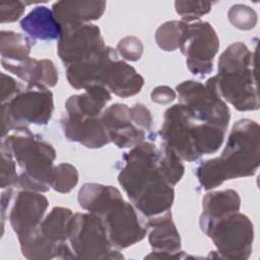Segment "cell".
Wrapping results in <instances>:
<instances>
[{
    "instance_id": "obj_1",
    "label": "cell",
    "mask_w": 260,
    "mask_h": 260,
    "mask_svg": "<svg viewBox=\"0 0 260 260\" xmlns=\"http://www.w3.org/2000/svg\"><path fill=\"white\" fill-rule=\"evenodd\" d=\"M159 157V147L142 141L123 154L118 175V182L130 202L146 217L169 211L175 199L174 186L165 178Z\"/></svg>"
},
{
    "instance_id": "obj_2",
    "label": "cell",
    "mask_w": 260,
    "mask_h": 260,
    "mask_svg": "<svg viewBox=\"0 0 260 260\" xmlns=\"http://www.w3.org/2000/svg\"><path fill=\"white\" fill-rule=\"evenodd\" d=\"M260 164V127L251 119L237 121L218 157L199 164L195 174L204 190H212L226 180L251 177Z\"/></svg>"
},
{
    "instance_id": "obj_3",
    "label": "cell",
    "mask_w": 260,
    "mask_h": 260,
    "mask_svg": "<svg viewBox=\"0 0 260 260\" xmlns=\"http://www.w3.org/2000/svg\"><path fill=\"white\" fill-rule=\"evenodd\" d=\"M77 199L81 208L102 221L115 249L128 248L145 238L146 221L140 218L132 203L124 200L116 187L85 183L79 189Z\"/></svg>"
},
{
    "instance_id": "obj_4",
    "label": "cell",
    "mask_w": 260,
    "mask_h": 260,
    "mask_svg": "<svg viewBox=\"0 0 260 260\" xmlns=\"http://www.w3.org/2000/svg\"><path fill=\"white\" fill-rule=\"evenodd\" d=\"M256 55L241 42L231 44L219 56L217 74L212 76L216 92L241 112L259 109Z\"/></svg>"
},
{
    "instance_id": "obj_5",
    "label": "cell",
    "mask_w": 260,
    "mask_h": 260,
    "mask_svg": "<svg viewBox=\"0 0 260 260\" xmlns=\"http://www.w3.org/2000/svg\"><path fill=\"white\" fill-rule=\"evenodd\" d=\"M226 130L196 120L182 104L170 107L159 130L161 143L173 149L182 160L195 161L212 154L221 146Z\"/></svg>"
},
{
    "instance_id": "obj_6",
    "label": "cell",
    "mask_w": 260,
    "mask_h": 260,
    "mask_svg": "<svg viewBox=\"0 0 260 260\" xmlns=\"http://www.w3.org/2000/svg\"><path fill=\"white\" fill-rule=\"evenodd\" d=\"M4 145L21 168L15 187L20 190L46 193L51 188L54 160V147L28 128L15 130L2 137Z\"/></svg>"
},
{
    "instance_id": "obj_7",
    "label": "cell",
    "mask_w": 260,
    "mask_h": 260,
    "mask_svg": "<svg viewBox=\"0 0 260 260\" xmlns=\"http://www.w3.org/2000/svg\"><path fill=\"white\" fill-rule=\"evenodd\" d=\"M53 111V93L48 87L26 85L9 102L1 104V137L30 124H48Z\"/></svg>"
},
{
    "instance_id": "obj_8",
    "label": "cell",
    "mask_w": 260,
    "mask_h": 260,
    "mask_svg": "<svg viewBox=\"0 0 260 260\" xmlns=\"http://www.w3.org/2000/svg\"><path fill=\"white\" fill-rule=\"evenodd\" d=\"M201 231L213 242L217 257L230 260H247L252 253L254 225L240 211L204 223Z\"/></svg>"
},
{
    "instance_id": "obj_9",
    "label": "cell",
    "mask_w": 260,
    "mask_h": 260,
    "mask_svg": "<svg viewBox=\"0 0 260 260\" xmlns=\"http://www.w3.org/2000/svg\"><path fill=\"white\" fill-rule=\"evenodd\" d=\"M68 243L78 259H122L115 249L102 221L90 212L73 213L68 232Z\"/></svg>"
},
{
    "instance_id": "obj_10",
    "label": "cell",
    "mask_w": 260,
    "mask_h": 260,
    "mask_svg": "<svg viewBox=\"0 0 260 260\" xmlns=\"http://www.w3.org/2000/svg\"><path fill=\"white\" fill-rule=\"evenodd\" d=\"M179 104L187 108L198 121L228 129L231 119L226 103L216 92L212 78L205 84L195 80H185L176 86Z\"/></svg>"
},
{
    "instance_id": "obj_11",
    "label": "cell",
    "mask_w": 260,
    "mask_h": 260,
    "mask_svg": "<svg viewBox=\"0 0 260 260\" xmlns=\"http://www.w3.org/2000/svg\"><path fill=\"white\" fill-rule=\"evenodd\" d=\"M179 49L186 57L188 70L195 76L204 77L213 69V60L219 49V40L208 21L185 22Z\"/></svg>"
},
{
    "instance_id": "obj_12",
    "label": "cell",
    "mask_w": 260,
    "mask_h": 260,
    "mask_svg": "<svg viewBox=\"0 0 260 260\" xmlns=\"http://www.w3.org/2000/svg\"><path fill=\"white\" fill-rule=\"evenodd\" d=\"M96 83L107 87L111 93L125 99L141 91L144 78L121 59L115 49L107 46L98 70Z\"/></svg>"
},
{
    "instance_id": "obj_13",
    "label": "cell",
    "mask_w": 260,
    "mask_h": 260,
    "mask_svg": "<svg viewBox=\"0 0 260 260\" xmlns=\"http://www.w3.org/2000/svg\"><path fill=\"white\" fill-rule=\"evenodd\" d=\"M106 47L101 29L91 23L62 26L57 52L64 66L84 61Z\"/></svg>"
},
{
    "instance_id": "obj_14",
    "label": "cell",
    "mask_w": 260,
    "mask_h": 260,
    "mask_svg": "<svg viewBox=\"0 0 260 260\" xmlns=\"http://www.w3.org/2000/svg\"><path fill=\"white\" fill-rule=\"evenodd\" d=\"M148 243L152 252L145 256L151 259H181L186 257L181 250V237L173 221L172 212L147 217Z\"/></svg>"
},
{
    "instance_id": "obj_15",
    "label": "cell",
    "mask_w": 260,
    "mask_h": 260,
    "mask_svg": "<svg viewBox=\"0 0 260 260\" xmlns=\"http://www.w3.org/2000/svg\"><path fill=\"white\" fill-rule=\"evenodd\" d=\"M48 206L47 197L40 192L28 190L17 192L9 211V222L17 238L39 226Z\"/></svg>"
},
{
    "instance_id": "obj_16",
    "label": "cell",
    "mask_w": 260,
    "mask_h": 260,
    "mask_svg": "<svg viewBox=\"0 0 260 260\" xmlns=\"http://www.w3.org/2000/svg\"><path fill=\"white\" fill-rule=\"evenodd\" d=\"M101 119L110 141L119 148H132L144 141L145 131L132 122L127 105L117 103L107 107Z\"/></svg>"
},
{
    "instance_id": "obj_17",
    "label": "cell",
    "mask_w": 260,
    "mask_h": 260,
    "mask_svg": "<svg viewBox=\"0 0 260 260\" xmlns=\"http://www.w3.org/2000/svg\"><path fill=\"white\" fill-rule=\"evenodd\" d=\"M60 124L69 141L78 142L87 148H101L111 142L101 116H76L64 112Z\"/></svg>"
},
{
    "instance_id": "obj_18",
    "label": "cell",
    "mask_w": 260,
    "mask_h": 260,
    "mask_svg": "<svg viewBox=\"0 0 260 260\" xmlns=\"http://www.w3.org/2000/svg\"><path fill=\"white\" fill-rule=\"evenodd\" d=\"M2 67L8 72L16 75L26 85H43L54 87L59 79L58 70L50 59L38 60L27 58L19 62H11L1 59Z\"/></svg>"
},
{
    "instance_id": "obj_19",
    "label": "cell",
    "mask_w": 260,
    "mask_h": 260,
    "mask_svg": "<svg viewBox=\"0 0 260 260\" xmlns=\"http://www.w3.org/2000/svg\"><path fill=\"white\" fill-rule=\"evenodd\" d=\"M105 10V1H58L52 6V11L62 26L98 20Z\"/></svg>"
},
{
    "instance_id": "obj_20",
    "label": "cell",
    "mask_w": 260,
    "mask_h": 260,
    "mask_svg": "<svg viewBox=\"0 0 260 260\" xmlns=\"http://www.w3.org/2000/svg\"><path fill=\"white\" fill-rule=\"evenodd\" d=\"M21 29L32 40H59L62 25L56 19L53 11L46 6H37L20 20Z\"/></svg>"
},
{
    "instance_id": "obj_21",
    "label": "cell",
    "mask_w": 260,
    "mask_h": 260,
    "mask_svg": "<svg viewBox=\"0 0 260 260\" xmlns=\"http://www.w3.org/2000/svg\"><path fill=\"white\" fill-rule=\"evenodd\" d=\"M111 99V92L107 87L93 85L82 93L69 96L65 103V113L76 116L100 117Z\"/></svg>"
},
{
    "instance_id": "obj_22",
    "label": "cell",
    "mask_w": 260,
    "mask_h": 260,
    "mask_svg": "<svg viewBox=\"0 0 260 260\" xmlns=\"http://www.w3.org/2000/svg\"><path fill=\"white\" fill-rule=\"evenodd\" d=\"M241 206V197L236 190L225 189L211 191L202 199V213L199 223L208 222L225 215L238 212Z\"/></svg>"
},
{
    "instance_id": "obj_23",
    "label": "cell",
    "mask_w": 260,
    "mask_h": 260,
    "mask_svg": "<svg viewBox=\"0 0 260 260\" xmlns=\"http://www.w3.org/2000/svg\"><path fill=\"white\" fill-rule=\"evenodd\" d=\"M21 254L30 260H49L59 257L60 245L46 238L39 226L30 233L18 237ZM63 244V243H62Z\"/></svg>"
},
{
    "instance_id": "obj_24",
    "label": "cell",
    "mask_w": 260,
    "mask_h": 260,
    "mask_svg": "<svg viewBox=\"0 0 260 260\" xmlns=\"http://www.w3.org/2000/svg\"><path fill=\"white\" fill-rule=\"evenodd\" d=\"M73 213L67 207H54L41 221V233L53 243L60 245L68 241L69 224Z\"/></svg>"
},
{
    "instance_id": "obj_25",
    "label": "cell",
    "mask_w": 260,
    "mask_h": 260,
    "mask_svg": "<svg viewBox=\"0 0 260 260\" xmlns=\"http://www.w3.org/2000/svg\"><path fill=\"white\" fill-rule=\"evenodd\" d=\"M34 40L28 36L12 30H1L0 53L1 59L11 62H19L29 58Z\"/></svg>"
},
{
    "instance_id": "obj_26",
    "label": "cell",
    "mask_w": 260,
    "mask_h": 260,
    "mask_svg": "<svg viewBox=\"0 0 260 260\" xmlns=\"http://www.w3.org/2000/svg\"><path fill=\"white\" fill-rule=\"evenodd\" d=\"M184 26L185 21L182 20H170L160 24L154 36L157 46L168 52L179 49Z\"/></svg>"
},
{
    "instance_id": "obj_27",
    "label": "cell",
    "mask_w": 260,
    "mask_h": 260,
    "mask_svg": "<svg viewBox=\"0 0 260 260\" xmlns=\"http://www.w3.org/2000/svg\"><path fill=\"white\" fill-rule=\"evenodd\" d=\"M160 148V157H159V167L160 170L167 179V181L175 186L184 175V165L179 155L170 147L161 143Z\"/></svg>"
},
{
    "instance_id": "obj_28",
    "label": "cell",
    "mask_w": 260,
    "mask_h": 260,
    "mask_svg": "<svg viewBox=\"0 0 260 260\" xmlns=\"http://www.w3.org/2000/svg\"><path fill=\"white\" fill-rule=\"evenodd\" d=\"M78 183L76 168L68 162H62L54 167L51 188L59 193H69Z\"/></svg>"
},
{
    "instance_id": "obj_29",
    "label": "cell",
    "mask_w": 260,
    "mask_h": 260,
    "mask_svg": "<svg viewBox=\"0 0 260 260\" xmlns=\"http://www.w3.org/2000/svg\"><path fill=\"white\" fill-rule=\"evenodd\" d=\"M231 24L242 30H250L257 24V13L248 5L235 4L228 12Z\"/></svg>"
},
{
    "instance_id": "obj_30",
    "label": "cell",
    "mask_w": 260,
    "mask_h": 260,
    "mask_svg": "<svg viewBox=\"0 0 260 260\" xmlns=\"http://www.w3.org/2000/svg\"><path fill=\"white\" fill-rule=\"evenodd\" d=\"M212 3L207 1H176V12L185 22H193L210 12Z\"/></svg>"
},
{
    "instance_id": "obj_31",
    "label": "cell",
    "mask_w": 260,
    "mask_h": 260,
    "mask_svg": "<svg viewBox=\"0 0 260 260\" xmlns=\"http://www.w3.org/2000/svg\"><path fill=\"white\" fill-rule=\"evenodd\" d=\"M1 154V172H0V186L2 189L15 187L18 180L16 172V161L11 152L2 144H0Z\"/></svg>"
},
{
    "instance_id": "obj_32",
    "label": "cell",
    "mask_w": 260,
    "mask_h": 260,
    "mask_svg": "<svg viewBox=\"0 0 260 260\" xmlns=\"http://www.w3.org/2000/svg\"><path fill=\"white\" fill-rule=\"evenodd\" d=\"M117 53L123 60L131 62L138 61L143 54V44L135 36H126L118 43Z\"/></svg>"
},
{
    "instance_id": "obj_33",
    "label": "cell",
    "mask_w": 260,
    "mask_h": 260,
    "mask_svg": "<svg viewBox=\"0 0 260 260\" xmlns=\"http://www.w3.org/2000/svg\"><path fill=\"white\" fill-rule=\"evenodd\" d=\"M24 10L25 4L22 1H2L0 3L1 23L18 20L24 13Z\"/></svg>"
},
{
    "instance_id": "obj_34",
    "label": "cell",
    "mask_w": 260,
    "mask_h": 260,
    "mask_svg": "<svg viewBox=\"0 0 260 260\" xmlns=\"http://www.w3.org/2000/svg\"><path fill=\"white\" fill-rule=\"evenodd\" d=\"M130 118L132 122L144 131H150L152 125V116L148 108L143 104H135L129 108Z\"/></svg>"
},
{
    "instance_id": "obj_35",
    "label": "cell",
    "mask_w": 260,
    "mask_h": 260,
    "mask_svg": "<svg viewBox=\"0 0 260 260\" xmlns=\"http://www.w3.org/2000/svg\"><path fill=\"white\" fill-rule=\"evenodd\" d=\"M22 89V85L13 77L1 73V104L9 102Z\"/></svg>"
},
{
    "instance_id": "obj_36",
    "label": "cell",
    "mask_w": 260,
    "mask_h": 260,
    "mask_svg": "<svg viewBox=\"0 0 260 260\" xmlns=\"http://www.w3.org/2000/svg\"><path fill=\"white\" fill-rule=\"evenodd\" d=\"M150 98L153 103L159 105H168L175 101L177 98V92L168 85H159L153 88L150 93Z\"/></svg>"
}]
</instances>
